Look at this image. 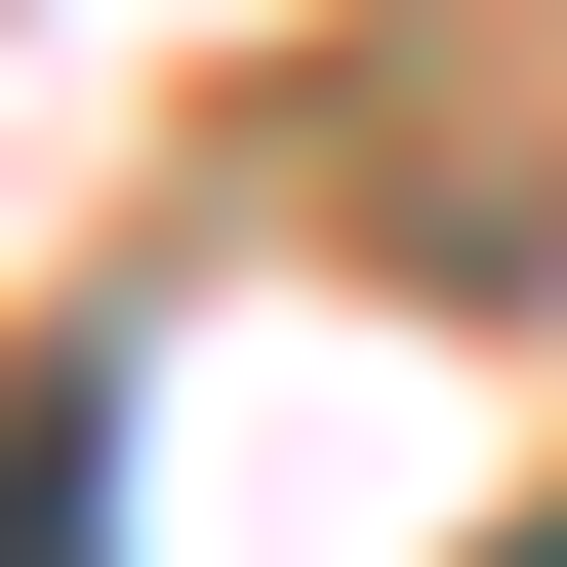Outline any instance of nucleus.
Here are the masks:
<instances>
[{"label": "nucleus", "instance_id": "nucleus-2", "mask_svg": "<svg viewBox=\"0 0 567 567\" xmlns=\"http://www.w3.org/2000/svg\"><path fill=\"white\" fill-rule=\"evenodd\" d=\"M527 567H567V527H527Z\"/></svg>", "mask_w": 567, "mask_h": 567}, {"label": "nucleus", "instance_id": "nucleus-1", "mask_svg": "<svg viewBox=\"0 0 567 567\" xmlns=\"http://www.w3.org/2000/svg\"><path fill=\"white\" fill-rule=\"evenodd\" d=\"M0 567H122V405H82V365L0 405Z\"/></svg>", "mask_w": 567, "mask_h": 567}]
</instances>
